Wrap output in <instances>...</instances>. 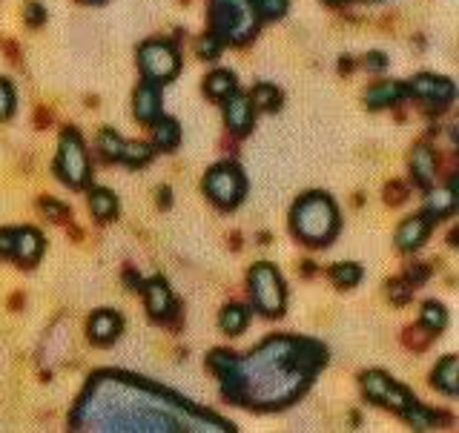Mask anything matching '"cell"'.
Segmentation results:
<instances>
[{"instance_id":"1","label":"cell","mask_w":459,"mask_h":433,"mask_svg":"<svg viewBox=\"0 0 459 433\" xmlns=\"http://www.w3.org/2000/svg\"><path fill=\"white\" fill-rule=\"evenodd\" d=\"M210 365L224 379V396L244 408H284L301 396L316 370L325 368V348L307 339L279 336L267 339L247 359L215 351Z\"/></svg>"},{"instance_id":"2","label":"cell","mask_w":459,"mask_h":433,"mask_svg":"<svg viewBox=\"0 0 459 433\" xmlns=\"http://www.w3.org/2000/svg\"><path fill=\"white\" fill-rule=\"evenodd\" d=\"M293 233L310 244V247H325L339 233V210L325 193H307L299 198V204L290 212Z\"/></svg>"},{"instance_id":"3","label":"cell","mask_w":459,"mask_h":433,"mask_svg":"<svg viewBox=\"0 0 459 433\" xmlns=\"http://www.w3.org/2000/svg\"><path fill=\"white\" fill-rule=\"evenodd\" d=\"M253 0H212V35L221 43H244L258 32Z\"/></svg>"},{"instance_id":"4","label":"cell","mask_w":459,"mask_h":433,"mask_svg":"<svg viewBox=\"0 0 459 433\" xmlns=\"http://www.w3.org/2000/svg\"><path fill=\"white\" fill-rule=\"evenodd\" d=\"M55 172L66 186H72V190H83V186L90 184V176H92L90 152H86L83 138L75 133V129H66L61 135V147H57V158H55Z\"/></svg>"},{"instance_id":"5","label":"cell","mask_w":459,"mask_h":433,"mask_svg":"<svg viewBox=\"0 0 459 433\" xmlns=\"http://www.w3.org/2000/svg\"><path fill=\"white\" fill-rule=\"evenodd\" d=\"M250 299H253V307L264 316H279L284 313V305H287V293H284V281L279 276V270L262 262L250 270Z\"/></svg>"},{"instance_id":"6","label":"cell","mask_w":459,"mask_h":433,"mask_svg":"<svg viewBox=\"0 0 459 433\" xmlns=\"http://www.w3.org/2000/svg\"><path fill=\"white\" fill-rule=\"evenodd\" d=\"M138 64H141L143 78L152 83H164L178 75L181 55L176 49V43H169V40H147V43H141V49H138Z\"/></svg>"},{"instance_id":"7","label":"cell","mask_w":459,"mask_h":433,"mask_svg":"<svg viewBox=\"0 0 459 433\" xmlns=\"http://www.w3.org/2000/svg\"><path fill=\"white\" fill-rule=\"evenodd\" d=\"M204 193L212 198V204H219L221 210H233L241 204L244 193H247V181H244L241 169L236 164H215L207 178H204Z\"/></svg>"},{"instance_id":"8","label":"cell","mask_w":459,"mask_h":433,"mask_svg":"<svg viewBox=\"0 0 459 433\" xmlns=\"http://www.w3.org/2000/svg\"><path fill=\"white\" fill-rule=\"evenodd\" d=\"M362 391L370 402H377V405H385L391 408L402 416H408L420 402H416L405 387H399L391 377H385L382 370H368L362 377Z\"/></svg>"},{"instance_id":"9","label":"cell","mask_w":459,"mask_h":433,"mask_svg":"<svg viewBox=\"0 0 459 433\" xmlns=\"http://www.w3.org/2000/svg\"><path fill=\"white\" fill-rule=\"evenodd\" d=\"M408 95L422 98V100H428V104H434V107H445V104H451V100H454L456 86L448 78L428 75V72H425V75H416L408 83Z\"/></svg>"},{"instance_id":"10","label":"cell","mask_w":459,"mask_h":433,"mask_svg":"<svg viewBox=\"0 0 459 433\" xmlns=\"http://www.w3.org/2000/svg\"><path fill=\"white\" fill-rule=\"evenodd\" d=\"M43 255V236L32 227H21V229H12V255L18 264L23 267H32L40 262Z\"/></svg>"},{"instance_id":"11","label":"cell","mask_w":459,"mask_h":433,"mask_svg":"<svg viewBox=\"0 0 459 433\" xmlns=\"http://www.w3.org/2000/svg\"><path fill=\"white\" fill-rule=\"evenodd\" d=\"M224 121L236 135L250 133V126L255 121V107H253L250 95H244V92L236 90L230 98H224Z\"/></svg>"},{"instance_id":"12","label":"cell","mask_w":459,"mask_h":433,"mask_svg":"<svg viewBox=\"0 0 459 433\" xmlns=\"http://www.w3.org/2000/svg\"><path fill=\"white\" fill-rule=\"evenodd\" d=\"M430 227H434V219L430 215H411V219L402 221V227L396 229V244L399 250H420L422 244L430 236Z\"/></svg>"},{"instance_id":"13","label":"cell","mask_w":459,"mask_h":433,"mask_svg":"<svg viewBox=\"0 0 459 433\" xmlns=\"http://www.w3.org/2000/svg\"><path fill=\"white\" fill-rule=\"evenodd\" d=\"M133 104H135V118L143 124H152L158 115H161V86L152 81H143L135 90Z\"/></svg>"},{"instance_id":"14","label":"cell","mask_w":459,"mask_h":433,"mask_svg":"<svg viewBox=\"0 0 459 433\" xmlns=\"http://www.w3.org/2000/svg\"><path fill=\"white\" fill-rule=\"evenodd\" d=\"M143 301H147V310L152 319H167L176 307V301H172V293L164 279H152L143 284Z\"/></svg>"},{"instance_id":"15","label":"cell","mask_w":459,"mask_h":433,"mask_svg":"<svg viewBox=\"0 0 459 433\" xmlns=\"http://www.w3.org/2000/svg\"><path fill=\"white\" fill-rule=\"evenodd\" d=\"M90 339L95 344H112L115 339L121 336V330H124V322H121V316L118 313H112V310H98L92 319H90Z\"/></svg>"},{"instance_id":"16","label":"cell","mask_w":459,"mask_h":433,"mask_svg":"<svg viewBox=\"0 0 459 433\" xmlns=\"http://www.w3.org/2000/svg\"><path fill=\"white\" fill-rule=\"evenodd\" d=\"M405 95H408V86L402 81H382V83H373L365 92V104L370 109H385V107L399 104Z\"/></svg>"},{"instance_id":"17","label":"cell","mask_w":459,"mask_h":433,"mask_svg":"<svg viewBox=\"0 0 459 433\" xmlns=\"http://www.w3.org/2000/svg\"><path fill=\"white\" fill-rule=\"evenodd\" d=\"M411 172L420 186H430L437 181V152L428 143H416L411 152Z\"/></svg>"},{"instance_id":"18","label":"cell","mask_w":459,"mask_h":433,"mask_svg":"<svg viewBox=\"0 0 459 433\" xmlns=\"http://www.w3.org/2000/svg\"><path fill=\"white\" fill-rule=\"evenodd\" d=\"M155 129H152V141L158 150H176L181 143V126L176 118H164V115H158L152 121Z\"/></svg>"},{"instance_id":"19","label":"cell","mask_w":459,"mask_h":433,"mask_svg":"<svg viewBox=\"0 0 459 433\" xmlns=\"http://www.w3.org/2000/svg\"><path fill=\"white\" fill-rule=\"evenodd\" d=\"M456 210V198H454V184H448L445 190H434L428 193L425 198V215H430V219H445V215H451Z\"/></svg>"},{"instance_id":"20","label":"cell","mask_w":459,"mask_h":433,"mask_svg":"<svg viewBox=\"0 0 459 433\" xmlns=\"http://www.w3.org/2000/svg\"><path fill=\"white\" fill-rule=\"evenodd\" d=\"M434 387L445 396H456L459 394V365H456V356H445L442 365L434 370Z\"/></svg>"},{"instance_id":"21","label":"cell","mask_w":459,"mask_h":433,"mask_svg":"<svg viewBox=\"0 0 459 433\" xmlns=\"http://www.w3.org/2000/svg\"><path fill=\"white\" fill-rule=\"evenodd\" d=\"M236 90H238V86H236V75H233V72H227V69H215V72H210L207 81H204V92H207L210 98H215V100L230 98Z\"/></svg>"},{"instance_id":"22","label":"cell","mask_w":459,"mask_h":433,"mask_svg":"<svg viewBox=\"0 0 459 433\" xmlns=\"http://www.w3.org/2000/svg\"><path fill=\"white\" fill-rule=\"evenodd\" d=\"M90 210L98 221H109L118 212V198H115V193L104 190V186H95L90 193Z\"/></svg>"},{"instance_id":"23","label":"cell","mask_w":459,"mask_h":433,"mask_svg":"<svg viewBox=\"0 0 459 433\" xmlns=\"http://www.w3.org/2000/svg\"><path fill=\"white\" fill-rule=\"evenodd\" d=\"M219 325H221V330H224L227 336H238L250 325V310L247 307H238V305H230V307L221 310Z\"/></svg>"},{"instance_id":"24","label":"cell","mask_w":459,"mask_h":433,"mask_svg":"<svg viewBox=\"0 0 459 433\" xmlns=\"http://www.w3.org/2000/svg\"><path fill=\"white\" fill-rule=\"evenodd\" d=\"M253 107L264 109V112H276L281 107V92L273 83H258L255 90L250 92Z\"/></svg>"},{"instance_id":"25","label":"cell","mask_w":459,"mask_h":433,"mask_svg":"<svg viewBox=\"0 0 459 433\" xmlns=\"http://www.w3.org/2000/svg\"><path fill=\"white\" fill-rule=\"evenodd\" d=\"M150 158H152V147H147V143L124 141L118 161L126 164V167H143V164H150Z\"/></svg>"},{"instance_id":"26","label":"cell","mask_w":459,"mask_h":433,"mask_svg":"<svg viewBox=\"0 0 459 433\" xmlns=\"http://www.w3.org/2000/svg\"><path fill=\"white\" fill-rule=\"evenodd\" d=\"M448 325V310H445L439 301H428L422 307V327L430 330V333H439Z\"/></svg>"},{"instance_id":"27","label":"cell","mask_w":459,"mask_h":433,"mask_svg":"<svg viewBox=\"0 0 459 433\" xmlns=\"http://www.w3.org/2000/svg\"><path fill=\"white\" fill-rule=\"evenodd\" d=\"M330 279H333L336 287H356L359 281H362V267L353 264V262H344V264H336L333 270H330Z\"/></svg>"},{"instance_id":"28","label":"cell","mask_w":459,"mask_h":433,"mask_svg":"<svg viewBox=\"0 0 459 433\" xmlns=\"http://www.w3.org/2000/svg\"><path fill=\"white\" fill-rule=\"evenodd\" d=\"M255 4V12L258 18L264 21H279L287 14V6H290V0H253Z\"/></svg>"},{"instance_id":"29","label":"cell","mask_w":459,"mask_h":433,"mask_svg":"<svg viewBox=\"0 0 459 433\" xmlns=\"http://www.w3.org/2000/svg\"><path fill=\"white\" fill-rule=\"evenodd\" d=\"M14 107H18V95H14V86L6 78H0V121H9Z\"/></svg>"},{"instance_id":"30","label":"cell","mask_w":459,"mask_h":433,"mask_svg":"<svg viewBox=\"0 0 459 433\" xmlns=\"http://www.w3.org/2000/svg\"><path fill=\"white\" fill-rule=\"evenodd\" d=\"M98 147H100V152H104L109 161H118V155H121V147H124V141L112 133V129H104L100 133V138H98Z\"/></svg>"},{"instance_id":"31","label":"cell","mask_w":459,"mask_h":433,"mask_svg":"<svg viewBox=\"0 0 459 433\" xmlns=\"http://www.w3.org/2000/svg\"><path fill=\"white\" fill-rule=\"evenodd\" d=\"M387 296H391L394 305H405L413 296V284L411 281H391L387 284Z\"/></svg>"},{"instance_id":"32","label":"cell","mask_w":459,"mask_h":433,"mask_svg":"<svg viewBox=\"0 0 459 433\" xmlns=\"http://www.w3.org/2000/svg\"><path fill=\"white\" fill-rule=\"evenodd\" d=\"M221 52V40L215 38V35H207V38H201V43H198V55L201 57H215Z\"/></svg>"},{"instance_id":"33","label":"cell","mask_w":459,"mask_h":433,"mask_svg":"<svg viewBox=\"0 0 459 433\" xmlns=\"http://www.w3.org/2000/svg\"><path fill=\"white\" fill-rule=\"evenodd\" d=\"M26 23L29 26H40L43 23V18H47V9H43L40 4H26Z\"/></svg>"},{"instance_id":"34","label":"cell","mask_w":459,"mask_h":433,"mask_svg":"<svg viewBox=\"0 0 459 433\" xmlns=\"http://www.w3.org/2000/svg\"><path fill=\"white\" fill-rule=\"evenodd\" d=\"M365 66H368L370 72H379V69L387 66V61H385V55H382V52H370V55L365 57Z\"/></svg>"},{"instance_id":"35","label":"cell","mask_w":459,"mask_h":433,"mask_svg":"<svg viewBox=\"0 0 459 433\" xmlns=\"http://www.w3.org/2000/svg\"><path fill=\"white\" fill-rule=\"evenodd\" d=\"M40 207H43V212H49V215H52V219H55V221H61V219H64V215H66V207H61V204H55V201H49V198H47V201H43V204H40Z\"/></svg>"},{"instance_id":"36","label":"cell","mask_w":459,"mask_h":433,"mask_svg":"<svg viewBox=\"0 0 459 433\" xmlns=\"http://www.w3.org/2000/svg\"><path fill=\"white\" fill-rule=\"evenodd\" d=\"M12 255V229H0V258Z\"/></svg>"},{"instance_id":"37","label":"cell","mask_w":459,"mask_h":433,"mask_svg":"<svg viewBox=\"0 0 459 433\" xmlns=\"http://www.w3.org/2000/svg\"><path fill=\"white\" fill-rule=\"evenodd\" d=\"M325 4H348V0H325Z\"/></svg>"},{"instance_id":"38","label":"cell","mask_w":459,"mask_h":433,"mask_svg":"<svg viewBox=\"0 0 459 433\" xmlns=\"http://www.w3.org/2000/svg\"><path fill=\"white\" fill-rule=\"evenodd\" d=\"M92 4H100V0H92Z\"/></svg>"}]
</instances>
